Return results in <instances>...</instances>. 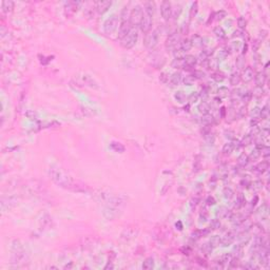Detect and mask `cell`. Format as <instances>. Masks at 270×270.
<instances>
[{
	"instance_id": "1",
	"label": "cell",
	"mask_w": 270,
	"mask_h": 270,
	"mask_svg": "<svg viewBox=\"0 0 270 270\" xmlns=\"http://www.w3.org/2000/svg\"><path fill=\"white\" fill-rule=\"evenodd\" d=\"M50 175L52 176V178H53L55 183L58 184L61 187L69 188V189L74 187V183L72 178H71L70 176L66 175L63 171L58 170V169H52V170L50 171Z\"/></svg>"
},
{
	"instance_id": "2",
	"label": "cell",
	"mask_w": 270,
	"mask_h": 270,
	"mask_svg": "<svg viewBox=\"0 0 270 270\" xmlns=\"http://www.w3.org/2000/svg\"><path fill=\"white\" fill-rule=\"evenodd\" d=\"M138 39V30L137 27H132L131 30L128 32V34L126 35L123 39H120V44L125 49H132L133 47L136 44Z\"/></svg>"
},
{
	"instance_id": "3",
	"label": "cell",
	"mask_w": 270,
	"mask_h": 270,
	"mask_svg": "<svg viewBox=\"0 0 270 270\" xmlns=\"http://www.w3.org/2000/svg\"><path fill=\"white\" fill-rule=\"evenodd\" d=\"M159 40V33L158 30H154V31H150L149 33L145 35L144 38V44L147 49L152 50L154 49L155 47L158 44Z\"/></svg>"
},
{
	"instance_id": "4",
	"label": "cell",
	"mask_w": 270,
	"mask_h": 270,
	"mask_svg": "<svg viewBox=\"0 0 270 270\" xmlns=\"http://www.w3.org/2000/svg\"><path fill=\"white\" fill-rule=\"evenodd\" d=\"M118 20L119 17L117 15H112L111 17L107 19L104 23V32L107 35H112L118 28Z\"/></svg>"
},
{
	"instance_id": "5",
	"label": "cell",
	"mask_w": 270,
	"mask_h": 270,
	"mask_svg": "<svg viewBox=\"0 0 270 270\" xmlns=\"http://www.w3.org/2000/svg\"><path fill=\"white\" fill-rule=\"evenodd\" d=\"M144 15V10L140 6H135L130 12V22L132 27H138L142 17Z\"/></svg>"
},
{
	"instance_id": "6",
	"label": "cell",
	"mask_w": 270,
	"mask_h": 270,
	"mask_svg": "<svg viewBox=\"0 0 270 270\" xmlns=\"http://www.w3.org/2000/svg\"><path fill=\"white\" fill-rule=\"evenodd\" d=\"M180 41H181L180 33L177 32L171 33L166 40V49L169 50V51H173L177 45H180Z\"/></svg>"
},
{
	"instance_id": "7",
	"label": "cell",
	"mask_w": 270,
	"mask_h": 270,
	"mask_svg": "<svg viewBox=\"0 0 270 270\" xmlns=\"http://www.w3.org/2000/svg\"><path fill=\"white\" fill-rule=\"evenodd\" d=\"M152 19L153 18L150 17V16H148L147 14L144 13V15H143V17H142V20H140L139 25H138V28H139V30L142 31L143 33L147 34V33H149L150 31H151Z\"/></svg>"
},
{
	"instance_id": "8",
	"label": "cell",
	"mask_w": 270,
	"mask_h": 270,
	"mask_svg": "<svg viewBox=\"0 0 270 270\" xmlns=\"http://www.w3.org/2000/svg\"><path fill=\"white\" fill-rule=\"evenodd\" d=\"M172 4L169 1H162L161 3V14L162 18L166 21H168L169 19L172 17Z\"/></svg>"
},
{
	"instance_id": "9",
	"label": "cell",
	"mask_w": 270,
	"mask_h": 270,
	"mask_svg": "<svg viewBox=\"0 0 270 270\" xmlns=\"http://www.w3.org/2000/svg\"><path fill=\"white\" fill-rule=\"evenodd\" d=\"M240 147H241L240 142L234 139V140H231V142H229V143H227V144L224 145L222 152H223L224 154H226V155H229V154L232 153L235 149H238Z\"/></svg>"
},
{
	"instance_id": "10",
	"label": "cell",
	"mask_w": 270,
	"mask_h": 270,
	"mask_svg": "<svg viewBox=\"0 0 270 270\" xmlns=\"http://www.w3.org/2000/svg\"><path fill=\"white\" fill-rule=\"evenodd\" d=\"M254 70H253L252 67H246L243 70V73L241 74V79H242L244 82H249L251 81L253 78H254Z\"/></svg>"
},
{
	"instance_id": "11",
	"label": "cell",
	"mask_w": 270,
	"mask_h": 270,
	"mask_svg": "<svg viewBox=\"0 0 270 270\" xmlns=\"http://www.w3.org/2000/svg\"><path fill=\"white\" fill-rule=\"evenodd\" d=\"M236 238V233L234 232H228L224 238H221V245L223 247H228L234 242Z\"/></svg>"
},
{
	"instance_id": "12",
	"label": "cell",
	"mask_w": 270,
	"mask_h": 270,
	"mask_svg": "<svg viewBox=\"0 0 270 270\" xmlns=\"http://www.w3.org/2000/svg\"><path fill=\"white\" fill-rule=\"evenodd\" d=\"M183 60H184V69H185V70H186V68H188V69L193 68L197 63V58L193 56V55H185Z\"/></svg>"
},
{
	"instance_id": "13",
	"label": "cell",
	"mask_w": 270,
	"mask_h": 270,
	"mask_svg": "<svg viewBox=\"0 0 270 270\" xmlns=\"http://www.w3.org/2000/svg\"><path fill=\"white\" fill-rule=\"evenodd\" d=\"M96 11L98 12V14H104L110 9V6H112L111 1H99L96 2Z\"/></svg>"
},
{
	"instance_id": "14",
	"label": "cell",
	"mask_w": 270,
	"mask_h": 270,
	"mask_svg": "<svg viewBox=\"0 0 270 270\" xmlns=\"http://www.w3.org/2000/svg\"><path fill=\"white\" fill-rule=\"evenodd\" d=\"M266 79H267V76L264 72H259L254 75V81L257 87H260V88L264 87L265 82H266Z\"/></svg>"
},
{
	"instance_id": "15",
	"label": "cell",
	"mask_w": 270,
	"mask_h": 270,
	"mask_svg": "<svg viewBox=\"0 0 270 270\" xmlns=\"http://www.w3.org/2000/svg\"><path fill=\"white\" fill-rule=\"evenodd\" d=\"M144 8H145V14H147L148 16L153 18V15L155 13V3L153 1H147L144 3Z\"/></svg>"
},
{
	"instance_id": "16",
	"label": "cell",
	"mask_w": 270,
	"mask_h": 270,
	"mask_svg": "<svg viewBox=\"0 0 270 270\" xmlns=\"http://www.w3.org/2000/svg\"><path fill=\"white\" fill-rule=\"evenodd\" d=\"M183 78L184 77L181 72H175L170 76L169 80H170V83L172 86H178L183 82Z\"/></svg>"
},
{
	"instance_id": "17",
	"label": "cell",
	"mask_w": 270,
	"mask_h": 270,
	"mask_svg": "<svg viewBox=\"0 0 270 270\" xmlns=\"http://www.w3.org/2000/svg\"><path fill=\"white\" fill-rule=\"evenodd\" d=\"M207 245L211 250L215 249L216 247H219V246L221 245V236H219V235L211 236V238H210V240L208 241Z\"/></svg>"
},
{
	"instance_id": "18",
	"label": "cell",
	"mask_w": 270,
	"mask_h": 270,
	"mask_svg": "<svg viewBox=\"0 0 270 270\" xmlns=\"http://www.w3.org/2000/svg\"><path fill=\"white\" fill-rule=\"evenodd\" d=\"M268 167H269V164H268V162H267V161H265V162H260L259 165H257V166L254 167V169H253V170H254L255 172H257V173H259V174H263L265 171H267V169H268Z\"/></svg>"
},
{
	"instance_id": "19",
	"label": "cell",
	"mask_w": 270,
	"mask_h": 270,
	"mask_svg": "<svg viewBox=\"0 0 270 270\" xmlns=\"http://www.w3.org/2000/svg\"><path fill=\"white\" fill-rule=\"evenodd\" d=\"M249 162H250L249 155H247L245 153H243L238 158V167H241V168H245V167L249 164Z\"/></svg>"
},
{
	"instance_id": "20",
	"label": "cell",
	"mask_w": 270,
	"mask_h": 270,
	"mask_svg": "<svg viewBox=\"0 0 270 270\" xmlns=\"http://www.w3.org/2000/svg\"><path fill=\"white\" fill-rule=\"evenodd\" d=\"M191 48H192V44H191L190 39H188V38H186V39L181 40V41L180 42V50H181L184 53H186V52L190 51Z\"/></svg>"
},
{
	"instance_id": "21",
	"label": "cell",
	"mask_w": 270,
	"mask_h": 270,
	"mask_svg": "<svg viewBox=\"0 0 270 270\" xmlns=\"http://www.w3.org/2000/svg\"><path fill=\"white\" fill-rule=\"evenodd\" d=\"M214 120H215V118H214V116L211 115V114H206V115H203V117H202L203 126H209L210 127L214 123Z\"/></svg>"
},
{
	"instance_id": "22",
	"label": "cell",
	"mask_w": 270,
	"mask_h": 270,
	"mask_svg": "<svg viewBox=\"0 0 270 270\" xmlns=\"http://www.w3.org/2000/svg\"><path fill=\"white\" fill-rule=\"evenodd\" d=\"M198 111L203 114V115H206V114H209L210 112V105L208 104L207 101H202L200 105H198Z\"/></svg>"
},
{
	"instance_id": "23",
	"label": "cell",
	"mask_w": 270,
	"mask_h": 270,
	"mask_svg": "<svg viewBox=\"0 0 270 270\" xmlns=\"http://www.w3.org/2000/svg\"><path fill=\"white\" fill-rule=\"evenodd\" d=\"M174 98H175V100H177L178 102H181V104H184L187 100V95H186V93L184 91L180 90L174 93Z\"/></svg>"
},
{
	"instance_id": "24",
	"label": "cell",
	"mask_w": 270,
	"mask_h": 270,
	"mask_svg": "<svg viewBox=\"0 0 270 270\" xmlns=\"http://www.w3.org/2000/svg\"><path fill=\"white\" fill-rule=\"evenodd\" d=\"M190 41H191L192 47L193 45H194V47H203V37L200 36V35H197V34L193 35V36L191 37Z\"/></svg>"
},
{
	"instance_id": "25",
	"label": "cell",
	"mask_w": 270,
	"mask_h": 270,
	"mask_svg": "<svg viewBox=\"0 0 270 270\" xmlns=\"http://www.w3.org/2000/svg\"><path fill=\"white\" fill-rule=\"evenodd\" d=\"M241 74L238 72H233L232 74L230 75V78H229V81H230V83L232 86H236L238 85V83L241 82Z\"/></svg>"
},
{
	"instance_id": "26",
	"label": "cell",
	"mask_w": 270,
	"mask_h": 270,
	"mask_svg": "<svg viewBox=\"0 0 270 270\" xmlns=\"http://www.w3.org/2000/svg\"><path fill=\"white\" fill-rule=\"evenodd\" d=\"M253 137H254V136H253L252 134H247V135L244 136L243 139L240 142L241 147H247V146H249L250 144H252Z\"/></svg>"
},
{
	"instance_id": "27",
	"label": "cell",
	"mask_w": 270,
	"mask_h": 270,
	"mask_svg": "<svg viewBox=\"0 0 270 270\" xmlns=\"http://www.w3.org/2000/svg\"><path fill=\"white\" fill-rule=\"evenodd\" d=\"M213 33L215 34V36L217 38H219V39H224V38H226V32H225V30H224V29L222 28V27H219H219H216V28H214Z\"/></svg>"
},
{
	"instance_id": "28",
	"label": "cell",
	"mask_w": 270,
	"mask_h": 270,
	"mask_svg": "<svg viewBox=\"0 0 270 270\" xmlns=\"http://www.w3.org/2000/svg\"><path fill=\"white\" fill-rule=\"evenodd\" d=\"M13 8H14V2H12V1H3L1 4V9L4 13H9V12H11L12 10H13Z\"/></svg>"
},
{
	"instance_id": "29",
	"label": "cell",
	"mask_w": 270,
	"mask_h": 270,
	"mask_svg": "<svg viewBox=\"0 0 270 270\" xmlns=\"http://www.w3.org/2000/svg\"><path fill=\"white\" fill-rule=\"evenodd\" d=\"M246 204V198L244 197V195L242 193L236 196V200H235V208H242L243 206H245Z\"/></svg>"
},
{
	"instance_id": "30",
	"label": "cell",
	"mask_w": 270,
	"mask_h": 270,
	"mask_svg": "<svg viewBox=\"0 0 270 270\" xmlns=\"http://www.w3.org/2000/svg\"><path fill=\"white\" fill-rule=\"evenodd\" d=\"M269 117V106L266 105L261 109V113H260V118H262L263 120H267Z\"/></svg>"
},
{
	"instance_id": "31",
	"label": "cell",
	"mask_w": 270,
	"mask_h": 270,
	"mask_svg": "<svg viewBox=\"0 0 270 270\" xmlns=\"http://www.w3.org/2000/svg\"><path fill=\"white\" fill-rule=\"evenodd\" d=\"M154 267V260L153 257H147V259L145 260L144 264H143V268L144 269H152Z\"/></svg>"
},
{
	"instance_id": "32",
	"label": "cell",
	"mask_w": 270,
	"mask_h": 270,
	"mask_svg": "<svg viewBox=\"0 0 270 270\" xmlns=\"http://www.w3.org/2000/svg\"><path fill=\"white\" fill-rule=\"evenodd\" d=\"M111 149L115 152H119V153H123V152L125 151V147H124L120 143H115V142H113L111 144Z\"/></svg>"
},
{
	"instance_id": "33",
	"label": "cell",
	"mask_w": 270,
	"mask_h": 270,
	"mask_svg": "<svg viewBox=\"0 0 270 270\" xmlns=\"http://www.w3.org/2000/svg\"><path fill=\"white\" fill-rule=\"evenodd\" d=\"M217 94H219V98H224V97H227L230 94V91H229V89L227 87H221L217 90Z\"/></svg>"
},
{
	"instance_id": "34",
	"label": "cell",
	"mask_w": 270,
	"mask_h": 270,
	"mask_svg": "<svg viewBox=\"0 0 270 270\" xmlns=\"http://www.w3.org/2000/svg\"><path fill=\"white\" fill-rule=\"evenodd\" d=\"M242 253H243V247L241 245H236L235 247H234V249H233V251L231 254H232V257L240 259V257H242Z\"/></svg>"
},
{
	"instance_id": "35",
	"label": "cell",
	"mask_w": 270,
	"mask_h": 270,
	"mask_svg": "<svg viewBox=\"0 0 270 270\" xmlns=\"http://www.w3.org/2000/svg\"><path fill=\"white\" fill-rule=\"evenodd\" d=\"M222 226L221 224V221H219V219H214L211 221V223H210V230H217V229H219Z\"/></svg>"
},
{
	"instance_id": "36",
	"label": "cell",
	"mask_w": 270,
	"mask_h": 270,
	"mask_svg": "<svg viewBox=\"0 0 270 270\" xmlns=\"http://www.w3.org/2000/svg\"><path fill=\"white\" fill-rule=\"evenodd\" d=\"M241 99L243 100L244 102H249L252 98V93L250 91H247V92H244L241 94Z\"/></svg>"
},
{
	"instance_id": "37",
	"label": "cell",
	"mask_w": 270,
	"mask_h": 270,
	"mask_svg": "<svg viewBox=\"0 0 270 270\" xmlns=\"http://www.w3.org/2000/svg\"><path fill=\"white\" fill-rule=\"evenodd\" d=\"M252 96H255L257 97V98H260V97H262L263 95H264L265 91L263 88H260V87H255V89L252 91Z\"/></svg>"
},
{
	"instance_id": "38",
	"label": "cell",
	"mask_w": 270,
	"mask_h": 270,
	"mask_svg": "<svg viewBox=\"0 0 270 270\" xmlns=\"http://www.w3.org/2000/svg\"><path fill=\"white\" fill-rule=\"evenodd\" d=\"M203 236V233H202V230H195L194 232H193L192 234H191V242H196L197 240H200V238Z\"/></svg>"
},
{
	"instance_id": "39",
	"label": "cell",
	"mask_w": 270,
	"mask_h": 270,
	"mask_svg": "<svg viewBox=\"0 0 270 270\" xmlns=\"http://www.w3.org/2000/svg\"><path fill=\"white\" fill-rule=\"evenodd\" d=\"M223 193H224V197H225L226 200H231V198L234 196V192L231 188H225Z\"/></svg>"
},
{
	"instance_id": "40",
	"label": "cell",
	"mask_w": 270,
	"mask_h": 270,
	"mask_svg": "<svg viewBox=\"0 0 270 270\" xmlns=\"http://www.w3.org/2000/svg\"><path fill=\"white\" fill-rule=\"evenodd\" d=\"M261 155H262V152L260 151V150H257V148H255V149L251 152V154H250L249 159H250V161H257V159L259 158Z\"/></svg>"
},
{
	"instance_id": "41",
	"label": "cell",
	"mask_w": 270,
	"mask_h": 270,
	"mask_svg": "<svg viewBox=\"0 0 270 270\" xmlns=\"http://www.w3.org/2000/svg\"><path fill=\"white\" fill-rule=\"evenodd\" d=\"M250 186H251V189L253 191H260L263 188V183L261 181H255L252 184H250Z\"/></svg>"
},
{
	"instance_id": "42",
	"label": "cell",
	"mask_w": 270,
	"mask_h": 270,
	"mask_svg": "<svg viewBox=\"0 0 270 270\" xmlns=\"http://www.w3.org/2000/svg\"><path fill=\"white\" fill-rule=\"evenodd\" d=\"M212 78L216 81V82H222L224 79H225V75L223 73H219V72H215L212 74Z\"/></svg>"
},
{
	"instance_id": "43",
	"label": "cell",
	"mask_w": 270,
	"mask_h": 270,
	"mask_svg": "<svg viewBox=\"0 0 270 270\" xmlns=\"http://www.w3.org/2000/svg\"><path fill=\"white\" fill-rule=\"evenodd\" d=\"M224 135H225V137L228 140L235 139V133H234V131H232V130H226L225 132H224Z\"/></svg>"
},
{
	"instance_id": "44",
	"label": "cell",
	"mask_w": 270,
	"mask_h": 270,
	"mask_svg": "<svg viewBox=\"0 0 270 270\" xmlns=\"http://www.w3.org/2000/svg\"><path fill=\"white\" fill-rule=\"evenodd\" d=\"M238 25L241 30H245L246 25H247V20L245 19V17H240L238 19Z\"/></svg>"
},
{
	"instance_id": "45",
	"label": "cell",
	"mask_w": 270,
	"mask_h": 270,
	"mask_svg": "<svg viewBox=\"0 0 270 270\" xmlns=\"http://www.w3.org/2000/svg\"><path fill=\"white\" fill-rule=\"evenodd\" d=\"M217 211H219L217 212V215H219V217H226V216H228V214H230L229 210H227L226 208H224V207L219 208Z\"/></svg>"
},
{
	"instance_id": "46",
	"label": "cell",
	"mask_w": 270,
	"mask_h": 270,
	"mask_svg": "<svg viewBox=\"0 0 270 270\" xmlns=\"http://www.w3.org/2000/svg\"><path fill=\"white\" fill-rule=\"evenodd\" d=\"M236 67H238V69H244L245 68V59H244V55H242V56H240L238 59H236Z\"/></svg>"
},
{
	"instance_id": "47",
	"label": "cell",
	"mask_w": 270,
	"mask_h": 270,
	"mask_svg": "<svg viewBox=\"0 0 270 270\" xmlns=\"http://www.w3.org/2000/svg\"><path fill=\"white\" fill-rule=\"evenodd\" d=\"M214 16H215L216 20H222V19H224L227 16V13L224 11V10H221V11L216 12V13L214 14Z\"/></svg>"
},
{
	"instance_id": "48",
	"label": "cell",
	"mask_w": 270,
	"mask_h": 270,
	"mask_svg": "<svg viewBox=\"0 0 270 270\" xmlns=\"http://www.w3.org/2000/svg\"><path fill=\"white\" fill-rule=\"evenodd\" d=\"M193 81H194V77H193L192 75H188V76H186L185 78H183V82L187 86H191Z\"/></svg>"
},
{
	"instance_id": "49",
	"label": "cell",
	"mask_w": 270,
	"mask_h": 270,
	"mask_svg": "<svg viewBox=\"0 0 270 270\" xmlns=\"http://www.w3.org/2000/svg\"><path fill=\"white\" fill-rule=\"evenodd\" d=\"M198 98H200V93L198 92H193L192 94L190 95L189 97V101L190 102H196Z\"/></svg>"
},
{
	"instance_id": "50",
	"label": "cell",
	"mask_w": 270,
	"mask_h": 270,
	"mask_svg": "<svg viewBox=\"0 0 270 270\" xmlns=\"http://www.w3.org/2000/svg\"><path fill=\"white\" fill-rule=\"evenodd\" d=\"M260 113H261V109L260 108H254L252 110V112H251V116H252V118H260Z\"/></svg>"
},
{
	"instance_id": "51",
	"label": "cell",
	"mask_w": 270,
	"mask_h": 270,
	"mask_svg": "<svg viewBox=\"0 0 270 270\" xmlns=\"http://www.w3.org/2000/svg\"><path fill=\"white\" fill-rule=\"evenodd\" d=\"M240 48H241V44L238 41H234L232 42V44L230 45L229 50H232V51H240Z\"/></svg>"
},
{
	"instance_id": "52",
	"label": "cell",
	"mask_w": 270,
	"mask_h": 270,
	"mask_svg": "<svg viewBox=\"0 0 270 270\" xmlns=\"http://www.w3.org/2000/svg\"><path fill=\"white\" fill-rule=\"evenodd\" d=\"M246 113H247V109H246V107H242V108H240L238 110V117L242 118V117L246 115Z\"/></svg>"
},
{
	"instance_id": "53",
	"label": "cell",
	"mask_w": 270,
	"mask_h": 270,
	"mask_svg": "<svg viewBox=\"0 0 270 270\" xmlns=\"http://www.w3.org/2000/svg\"><path fill=\"white\" fill-rule=\"evenodd\" d=\"M197 12V2H194V3L192 4V6H191V10H190V16H193V14H196Z\"/></svg>"
},
{
	"instance_id": "54",
	"label": "cell",
	"mask_w": 270,
	"mask_h": 270,
	"mask_svg": "<svg viewBox=\"0 0 270 270\" xmlns=\"http://www.w3.org/2000/svg\"><path fill=\"white\" fill-rule=\"evenodd\" d=\"M206 203H207L208 206H213V205L215 204V200H214V197H212V196H208L206 200Z\"/></svg>"
},
{
	"instance_id": "55",
	"label": "cell",
	"mask_w": 270,
	"mask_h": 270,
	"mask_svg": "<svg viewBox=\"0 0 270 270\" xmlns=\"http://www.w3.org/2000/svg\"><path fill=\"white\" fill-rule=\"evenodd\" d=\"M232 36L233 37H240V36H243V35H242V32H241V31H238V32L235 31V32L233 33Z\"/></svg>"
},
{
	"instance_id": "56",
	"label": "cell",
	"mask_w": 270,
	"mask_h": 270,
	"mask_svg": "<svg viewBox=\"0 0 270 270\" xmlns=\"http://www.w3.org/2000/svg\"><path fill=\"white\" fill-rule=\"evenodd\" d=\"M247 48H248L247 44H245L243 45V55L246 54V52H247Z\"/></svg>"
},
{
	"instance_id": "57",
	"label": "cell",
	"mask_w": 270,
	"mask_h": 270,
	"mask_svg": "<svg viewBox=\"0 0 270 270\" xmlns=\"http://www.w3.org/2000/svg\"><path fill=\"white\" fill-rule=\"evenodd\" d=\"M109 267H110V268H113V265H110V264H108V265H107V266H106V267H105V268H106V269H108V268H109Z\"/></svg>"
}]
</instances>
